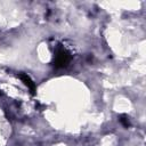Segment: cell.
<instances>
[{
  "instance_id": "obj_3",
  "label": "cell",
  "mask_w": 146,
  "mask_h": 146,
  "mask_svg": "<svg viewBox=\"0 0 146 146\" xmlns=\"http://www.w3.org/2000/svg\"><path fill=\"white\" fill-rule=\"evenodd\" d=\"M119 121L121 122V124L124 127V128H128L130 127V120H129V116L125 115V114H121L119 116Z\"/></svg>"
},
{
  "instance_id": "obj_2",
  "label": "cell",
  "mask_w": 146,
  "mask_h": 146,
  "mask_svg": "<svg viewBox=\"0 0 146 146\" xmlns=\"http://www.w3.org/2000/svg\"><path fill=\"white\" fill-rule=\"evenodd\" d=\"M17 76L22 80V82L30 89V92L32 95H35V90H36V87H35V83L33 82V80L26 74V73H18Z\"/></svg>"
},
{
  "instance_id": "obj_1",
  "label": "cell",
  "mask_w": 146,
  "mask_h": 146,
  "mask_svg": "<svg viewBox=\"0 0 146 146\" xmlns=\"http://www.w3.org/2000/svg\"><path fill=\"white\" fill-rule=\"evenodd\" d=\"M71 60V55L65 48H57L55 56H54V66L56 68H62L65 67Z\"/></svg>"
}]
</instances>
